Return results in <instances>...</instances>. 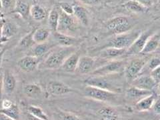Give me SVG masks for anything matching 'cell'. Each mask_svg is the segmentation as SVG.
Here are the masks:
<instances>
[{
  "mask_svg": "<svg viewBox=\"0 0 160 120\" xmlns=\"http://www.w3.org/2000/svg\"><path fill=\"white\" fill-rule=\"evenodd\" d=\"M53 48V49H54ZM52 49L38 67L39 69H56L61 68L70 55L76 52V47H62Z\"/></svg>",
  "mask_w": 160,
  "mask_h": 120,
  "instance_id": "cell-1",
  "label": "cell"
},
{
  "mask_svg": "<svg viewBox=\"0 0 160 120\" xmlns=\"http://www.w3.org/2000/svg\"><path fill=\"white\" fill-rule=\"evenodd\" d=\"M112 76H90L84 80V83L87 86L101 88L117 93H122V87L121 84L117 79L114 78H112Z\"/></svg>",
  "mask_w": 160,
  "mask_h": 120,
  "instance_id": "cell-2",
  "label": "cell"
},
{
  "mask_svg": "<svg viewBox=\"0 0 160 120\" xmlns=\"http://www.w3.org/2000/svg\"><path fill=\"white\" fill-rule=\"evenodd\" d=\"M141 33V30L132 29L126 33L115 35L112 38L109 40L106 45H104L103 46L100 48V49L107 48L128 49L132 46L135 40L138 38Z\"/></svg>",
  "mask_w": 160,
  "mask_h": 120,
  "instance_id": "cell-3",
  "label": "cell"
},
{
  "mask_svg": "<svg viewBox=\"0 0 160 120\" xmlns=\"http://www.w3.org/2000/svg\"><path fill=\"white\" fill-rule=\"evenodd\" d=\"M83 94L86 98L106 103L115 104L119 101V93L98 88L86 86Z\"/></svg>",
  "mask_w": 160,
  "mask_h": 120,
  "instance_id": "cell-4",
  "label": "cell"
},
{
  "mask_svg": "<svg viewBox=\"0 0 160 120\" xmlns=\"http://www.w3.org/2000/svg\"><path fill=\"white\" fill-rule=\"evenodd\" d=\"M127 62L126 59H114L108 61L101 66L95 68L90 73V76H106L119 73L124 71Z\"/></svg>",
  "mask_w": 160,
  "mask_h": 120,
  "instance_id": "cell-5",
  "label": "cell"
},
{
  "mask_svg": "<svg viewBox=\"0 0 160 120\" xmlns=\"http://www.w3.org/2000/svg\"><path fill=\"white\" fill-rule=\"evenodd\" d=\"M149 59L148 56H143L133 58L127 62L123 71L127 82L131 83L133 79L139 76Z\"/></svg>",
  "mask_w": 160,
  "mask_h": 120,
  "instance_id": "cell-6",
  "label": "cell"
},
{
  "mask_svg": "<svg viewBox=\"0 0 160 120\" xmlns=\"http://www.w3.org/2000/svg\"><path fill=\"white\" fill-rule=\"evenodd\" d=\"M104 27L108 32L114 35L126 33L132 30V22L128 17L117 16L105 22Z\"/></svg>",
  "mask_w": 160,
  "mask_h": 120,
  "instance_id": "cell-7",
  "label": "cell"
},
{
  "mask_svg": "<svg viewBox=\"0 0 160 120\" xmlns=\"http://www.w3.org/2000/svg\"><path fill=\"white\" fill-rule=\"evenodd\" d=\"M153 33L154 32L152 29H147L146 31L142 32L132 46L127 49L125 56H136L138 54L141 53L148 39Z\"/></svg>",
  "mask_w": 160,
  "mask_h": 120,
  "instance_id": "cell-8",
  "label": "cell"
},
{
  "mask_svg": "<svg viewBox=\"0 0 160 120\" xmlns=\"http://www.w3.org/2000/svg\"><path fill=\"white\" fill-rule=\"evenodd\" d=\"M78 20L73 16L68 15L59 9V20L58 28V32L68 34L69 32L76 29L78 26Z\"/></svg>",
  "mask_w": 160,
  "mask_h": 120,
  "instance_id": "cell-9",
  "label": "cell"
},
{
  "mask_svg": "<svg viewBox=\"0 0 160 120\" xmlns=\"http://www.w3.org/2000/svg\"><path fill=\"white\" fill-rule=\"evenodd\" d=\"M42 60L43 58H37L27 55L18 60L17 66L22 72L29 73L38 69Z\"/></svg>",
  "mask_w": 160,
  "mask_h": 120,
  "instance_id": "cell-10",
  "label": "cell"
},
{
  "mask_svg": "<svg viewBox=\"0 0 160 120\" xmlns=\"http://www.w3.org/2000/svg\"><path fill=\"white\" fill-rule=\"evenodd\" d=\"M2 84L3 93L6 95H11L16 89L17 79L12 70L6 69L2 75Z\"/></svg>",
  "mask_w": 160,
  "mask_h": 120,
  "instance_id": "cell-11",
  "label": "cell"
},
{
  "mask_svg": "<svg viewBox=\"0 0 160 120\" xmlns=\"http://www.w3.org/2000/svg\"><path fill=\"white\" fill-rule=\"evenodd\" d=\"M132 86L146 91H152L157 86L150 75H140L130 83Z\"/></svg>",
  "mask_w": 160,
  "mask_h": 120,
  "instance_id": "cell-12",
  "label": "cell"
},
{
  "mask_svg": "<svg viewBox=\"0 0 160 120\" xmlns=\"http://www.w3.org/2000/svg\"><path fill=\"white\" fill-rule=\"evenodd\" d=\"M53 36L57 45L62 47H75L82 41L81 38H78L69 34L62 33L58 32H54Z\"/></svg>",
  "mask_w": 160,
  "mask_h": 120,
  "instance_id": "cell-13",
  "label": "cell"
},
{
  "mask_svg": "<svg viewBox=\"0 0 160 120\" xmlns=\"http://www.w3.org/2000/svg\"><path fill=\"white\" fill-rule=\"evenodd\" d=\"M47 92L53 96H63L72 92V89L62 82L51 81L47 85Z\"/></svg>",
  "mask_w": 160,
  "mask_h": 120,
  "instance_id": "cell-14",
  "label": "cell"
},
{
  "mask_svg": "<svg viewBox=\"0 0 160 120\" xmlns=\"http://www.w3.org/2000/svg\"><path fill=\"white\" fill-rule=\"evenodd\" d=\"M96 60L94 58L89 56H82L80 57L76 72L81 75H86L91 73L94 69Z\"/></svg>",
  "mask_w": 160,
  "mask_h": 120,
  "instance_id": "cell-15",
  "label": "cell"
},
{
  "mask_svg": "<svg viewBox=\"0 0 160 120\" xmlns=\"http://www.w3.org/2000/svg\"><path fill=\"white\" fill-rule=\"evenodd\" d=\"M57 46V44H52L48 42L35 44L32 48L29 49L28 55L37 58H43Z\"/></svg>",
  "mask_w": 160,
  "mask_h": 120,
  "instance_id": "cell-16",
  "label": "cell"
},
{
  "mask_svg": "<svg viewBox=\"0 0 160 120\" xmlns=\"http://www.w3.org/2000/svg\"><path fill=\"white\" fill-rule=\"evenodd\" d=\"M127 49H118L114 48H107L100 49L98 56L105 60H114L118 58L124 56Z\"/></svg>",
  "mask_w": 160,
  "mask_h": 120,
  "instance_id": "cell-17",
  "label": "cell"
},
{
  "mask_svg": "<svg viewBox=\"0 0 160 120\" xmlns=\"http://www.w3.org/2000/svg\"><path fill=\"white\" fill-rule=\"evenodd\" d=\"M23 92L28 98L38 99L43 96V92L40 85L38 83H27L23 87Z\"/></svg>",
  "mask_w": 160,
  "mask_h": 120,
  "instance_id": "cell-18",
  "label": "cell"
},
{
  "mask_svg": "<svg viewBox=\"0 0 160 120\" xmlns=\"http://www.w3.org/2000/svg\"><path fill=\"white\" fill-rule=\"evenodd\" d=\"M81 57L79 51L74 52L70 56L65 60L61 68L65 72L73 73L76 71V69L78 65L79 59Z\"/></svg>",
  "mask_w": 160,
  "mask_h": 120,
  "instance_id": "cell-19",
  "label": "cell"
},
{
  "mask_svg": "<svg viewBox=\"0 0 160 120\" xmlns=\"http://www.w3.org/2000/svg\"><path fill=\"white\" fill-rule=\"evenodd\" d=\"M73 5V16L83 26H88L89 23V12L84 6L78 3Z\"/></svg>",
  "mask_w": 160,
  "mask_h": 120,
  "instance_id": "cell-20",
  "label": "cell"
},
{
  "mask_svg": "<svg viewBox=\"0 0 160 120\" xmlns=\"http://www.w3.org/2000/svg\"><path fill=\"white\" fill-rule=\"evenodd\" d=\"M18 32V28L13 22L5 19L2 32V38L0 43L6 42L16 36Z\"/></svg>",
  "mask_w": 160,
  "mask_h": 120,
  "instance_id": "cell-21",
  "label": "cell"
},
{
  "mask_svg": "<svg viewBox=\"0 0 160 120\" xmlns=\"http://www.w3.org/2000/svg\"><path fill=\"white\" fill-rule=\"evenodd\" d=\"M157 99L156 93H152L149 96L145 97L135 104V109L138 112H147L152 109L153 104Z\"/></svg>",
  "mask_w": 160,
  "mask_h": 120,
  "instance_id": "cell-22",
  "label": "cell"
},
{
  "mask_svg": "<svg viewBox=\"0 0 160 120\" xmlns=\"http://www.w3.org/2000/svg\"><path fill=\"white\" fill-rule=\"evenodd\" d=\"M152 91H146V90L140 89L136 87L131 86L128 88L126 91V98L129 101H137L152 94Z\"/></svg>",
  "mask_w": 160,
  "mask_h": 120,
  "instance_id": "cell-23",
  "label": "cell"
},
{
  "mask_svg": "<svg viewBox=\"0 0 160 120\" xmlns=\"http://www.w3.org/2000/svg\"><path fill=\"white\" fill-rule=\"evenodd\" d=\"M160 44V33H153L149 37L146 46L143 49L142 54L147 55L156 51Z\"/></svg>",
  "mask_w": 160,
  "mask_h": 120,
  "instance_id": "cell-24",
  "label": "cell"
},
{
  "mask_svg": "<svg viewBox=\"0 0 160 120\" xmlns=\"http://www.w3.org/2000/svg\"><path fill=\"white\" fill-rule=\"evenodd\" d=\"M50 34H51V30L49 29L40 28L33 30L32 37L36 44L43 43L47 42Z\"/></svg>",
  "mask_w": 160,
  "mask_h": 120,
  "instance_id": "cell-25",
  "label": "cell"
},
{
  "mask_svg": "<svg viewBox=\"0 0 160 120\" xmlns=\"http://www.w3.org/2000/svg\"><path fill=\"white\" fill-rule=\"evenodd\" d=\"M101 120H120L119 115L116 109L112 107H103L98 111Z\"/></svg>",
  "mask_w": 160,
  "mask_h": 120,
  "instance_id": "cell-26",
  "label": "cell"
},
{
  "mask_svg": "<svg viewBox=\"0 0 160 120\" xmlns=\"http://www.w3.org/2000/svg\"><path fill=\"white\" fill-rule=\"evenodd\" d=\"M30 7L26 0H16L13 13L19 15L23 19H27L30 15Z\"/></svg>",
  "mask_w": 160,
  "mask_h": 120,
  "instance_id": "cell-27",
  "label": "cell"
},
{
  "mask_svg": "<svg viewBox=\"0 0 160 120\" xmlns=\"http://www.w3.org/2000/svg\"><path fill=\"white\" fill-rule=\"evenodd\" d=\"M59 20V9L58 7L52 8L48 14V24L49 29L53 33L58 32Z\"/></svg>",
  "mask_w": 160,
  "mask_h": 120,
  "instance_id": "cell-28",
  "label": "cell"
},
{
  "mask_svg": "<svg viewBox=\"0 0 160 120\" xmlns=\"http://www.w3.org/2000/svg\"><path fill=\"white\" fill-rule=\"evenodd\" d=\"M30 16L37 22H41L47 17V12L42 6L38 4H33L30 7Z\"/></svg>",
  "mask_w": 160,
  "mask_h": 120,
  "instance_id": "cell-29",
  "label": "cell"
},
{
  "mask_svg": "<svg viewBox=\"0 0 160 120\" xmlns=\"http://www.w3.org/2000/svg\"><path fill=\"white\" fill-rule=\"evenodd\" d=\"M123 7L135 13H143L148 12V8L143 6L136 0H129L123 4Z\"/></svg>",
  "mask_w": 160,
  "mask_h": 120,
  "instance_id": "cell-30",
  "label": "cell"
},
{
  "mask_svg": "<svg viewBox=\"0 0 160 120\" xmlns=\"http://www.w3.org/2000/svg\"><path fill=\"white\" fill-rule=\"evenodd\" d=\"M160 66V58L154 56L149 58L148 61L145 65L140 75H149L153 69ZM139 75V76H140Z\"/></svg>",
  "mask_w": 160,
  "mask_h": 120,
  "instance_id": "cell-31",
  "label": "cell"
},
{
  "mask_svg": "<svg viewBox=\"0 0 160 120\" xmlns=\"http://www.w3.org/2000/svg\"><path fill=\"white\" fill-rule=\"evenodd\" d=\"M27 109H28V113L31 114L32 116L34 117L41 119L42 120H49L48 115L39 106L29 105V106H28Z\"/></svg>",
  "mask_w": 160,
  "mask_h": 120,
  "instance_id": "cell-32",
  "label": "cell"
},
{
  "mask_svg": "<svg viewBox=\"0 0 160 120\" xmlns=\"http://www.w3.org/2000/svg\"><path fill=\"white\" fill-rule=\"evenodd\" d=\"M0 113L16 120H19L20 119V109L17 105L15 103L8 109H1Z\"/></svg>",
  "mask_w": 160,
  "mask_h": 120,
  "instance_id": "cell-33",
  "label": "cell"
},
{
  "mask_svg": "<svg viewBox=\"0 0 160 120\" xmlns=\"http://www.w3.org/2000/svg\"><path fill=\"white\" fill-rule=\"evenodd\" d=\"M32 34H33V31L28 33L26 34V36H24L18 43V46L20 48L22 49H29L31 48H32L35 44V42L33 39L32 37Z\"/></svg>",
  "mask_w": 160,
  "mask_h": 120,
  "instance_id": "cell-34",
  "label": "cell"
},
{
  "mask_svg": "<svg viewBox=\"0 0 160 120\" xmlns=\"http://www.w3.org/2000/svg\"><path fill=\"white\" fill-rule=\"evenodd\" d=\"M58 8L62 12L70 16H73V5L68 2H60L58 3Z\"/></svg>",
  "mask_w": 160,
  "mask_h": 120,
  "instance_id": "cell-35",
  "label": "cell"
},
{
  "mask_svg": "<svg viewBox=\"0 0 160 120\" xmlns=\"http://www.w3.org/2000/svg\"><path fill=\"white\" fill-rule=\"evenodd\" d=\"M58 115L59 120H81L76 115L70 112L59 111Z\"/></svg>",
  "mask_w": 160,
  "mask_h": 120,
  "instance_id": "cell-36",
  "label": "cell"
},
{
  "mask_svg": "<svg viewBox=\"0 0 160 120\" xmlns=\"http://www.w3.org/2000/svg\"><path fill=\"white\" fill-rule=\"evenodd\" d=\"M2 9L6 12L13 11L16 0H1Z\"/></svg>",
  "mask_w": 160,
  "mask_h": 120,
  "instance_id": "cell-37",
  "label": "cell"
},
{
  "mask_svg": "<svg viewBox=\"0 0 160 120\" xmlns=\"http://www.w3.org/2000/svg\"><path fill=\"white\" fill-rule=\"evenodd\" d=\"M149 75L152 76L155 82L158 85L160 82V66L153 69Z\"/></svg>",
  "mask_w": 160,
  "mask_h": 120,
  "instance_id": "cell-38",
  "label": "cell"
},
{
  "mask_svg": "<svg viewBox=\"0 0 160 120\" xmlns=\"http://www.w3.org/2000/svg\"><path fill=\"white\" fill-rule=\"evenodd\" d=\"M79 2L88 6H93L99 4L101 0H78Z\"/></svg>",
  "mask_w": 160,
  "mask_h": 120,
  "instance_id": "cell-39",
  "label": "cell"
},
{
  "mask_svg": "<svg viewBox=\"0 0 160 120\" xmlns=\"http://www.w3.org/2000/svg\"><path fill=\"white\" fill-rule=\"evenodd\" d=\"M152 109L155 113L157 115H160V98L156 99V102H155L153 104Z\"/></svg>",
  "mask_w": 160,
  "mask_h": 120,
  "instance_id": "cell-40",
  "label": "cell"
},
{
  "mask_svg": "<svg viewBox=\"0 0 160 120\" xmlns=\"http://www.w3.org/2000/svg\"><path fill=\"white\" fill-rule=\"evenodd\" d=\"M136 1H138L139 3H141L145 8L148 9L152 6L154 0H136Z\"/></svg>",
  "mask_w": 160,
  "mask_h": 120,
  "instance_id": "cell-41",
  "label": "cell"
},
{
  "mask_svg": "<svg viewBox=\"0 0 160 120\" xmlns=\"http://www.w3.org/2000/svg\"><path fill=\"white\" fill-rule=\"evenodd\" d=\"M2 109H8L11 107L13 104V102L8 99H4L2 101Z\"/></svg>",
  "mask_w": 160,
  "mask_h": 120,
  "instance_id": "cell-42",
  "label": "cell"
},
{
  "mask_svg": "<svg viewBox=\"0 0 160 120\" xmlns=\"http://www.w3.org/2000/svg\"><path fill=\"white\" fill-rule=\"evenodd\" d=\"M3 84H2V76H0V103L2 102L3 99Z\"/></svg>",
  "mask_w": 160,
  "mask_h": 120,
  "instance_id": "cell-43",
  "label": "cell"
},
{
  "mask_svg": "<svg viewBox=\"0 0 160 120\" xmlns=\"http://www.w3.org/2000/svg\"><path fill=\"white\" fill-rule=\"evenodd\" d=\"M0 120H16V119H14L12 118H9L6 116V115L0 113Z\"/></svg>",
  "mask_w": 160,
  "mask_h": 120,
  "instance_id": "cell-44",
  "label": "cell"
},
{
  "mask_svg": "<svg viewBox=\"0 0 160 120\" xmlns=\"http://www.w3.org/2000/svg\"><path fill=\"white\" fill-rule=\"evenodd\" d=\"M5 53V49L0 48V68H1L2 62H3V54Z\"/></svg>",
  "mask_w": 160,
  "mask_h": 120,
  "instance_id": "cell-45",
  "label": "cell"
},
{
  "mask_svg": "<svg viewBox=\"0 0 160 120\" xmlns=\"http://www.w3.org/2000/svg\"><path fill=\"white\" fill-rule=\"evenodd\" d=\"M4 22H5L4 18L0 19V40H1V38H2V28L3 26Z\"/></svg>",
  "mask_w": 160,
  "mask_h": 120,
  "instance_id": "cell-46",
  "label": "cell"
},
{
  "mask_svg": "<svg viewBox=\"0 0 160 120\" xmlns=\"http://www.w3.org/2000/svg\"><path fill=\"white\" fill-rule=\"evenodd\" d=\"M28 120H42L41 119H39V118H37L36 117L32 116V115L29 113H28Z\"/></svg>",
  "mask_w": 160,
  "mask_h": 120,
  "instance_id": "cell-47",
  "label": "cell"
},
{
  "mask_svg": "<svg viewBox=\"0 0 160 120\" xmlns=\"http://www.w3.org/2000/svg\"><path fill=\"white\" fill-rule=\"evenodd\" d=\"M158 93L160 95V82L158 84Z\"/></svg>",
  "mask_w": 160,
  "mask_h": 120,
  "instance_id": "cell-48",
  "label": "cell"
},
{
  "mask_svg": "<svg viewBox=\"0 0 160 120\" xmlns=\"http://www.w3.org/2000/svg\"><path fill=\"white\" fill-rule=\"evenodd\" d=\"M2 9V2L1 0H0V10H1Z\"/></svg>",
  "mask_w": 160,
  "mask_h": 120,
  "instance_id": "cell-49",
  "label": "cell"
},
{
  "mask_svg": "<svg viewBox=\"0 0 160 120\" xmlns=\"http://www.w3.org/2000/svg\"><path fill=\"white\" fill-rule=\"evenodd\" d=\"M156 19H160V16H158Z\"/></svg>",
  "mask_w": 160,
  "mask_h": 120,
  "instance_id": "cell-50",
  "label": "cell"
}]
</instances>
